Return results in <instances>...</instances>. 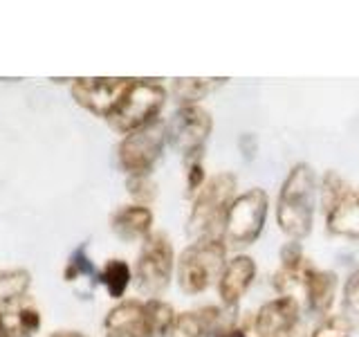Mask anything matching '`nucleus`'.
Returning a JSON list of instances; mask_svg holds the SVG:
<instances>
[{"label":"nucleus","mask_w":359,"mask_h":337,"mask_svg":"<svg viewBox=\"0 0 359 337\" xmlns=\"http://www.w3.org/2000/svg\"><path fill=\"white\" fill-rule=\"evenodd\" d=\"M278 258H280V267H285V270L301 267L303 263L308 261L306 254H303V247H301L299 241L283 243V247H280V252H278Z\"/></svg>","instance_id":"nucleus-28"},{"label":"nucleus","mask_w":359,"mask_h":337,"mask_svg":"<svg viewBox=\"0 0 359 337\" xmlns=\"http://www.w3.org/2000/svg\"><path fill=\"white\" fill-rule=\"evenodd\" d=\"M166 142H168L166 124L160 119L126 135L117 146V160L121 171L128 173V178L151 176L153 166L164 153Z\"/></svg>","instance_id":"nucleus-7"},{"label":"nucleus","mask_w":359,"mask_h":337,"mask_svg":"<svg viewBox=\"0 0 359 337\" xmlns=\"http://www.w3.org/2000/svg\"><path fill=\"white\" fill-rule=\"evenodd\" d=\"M238 180L233 173L222 171L211 176L205 187L198 191L191 207L187 232L196 241H222V225L227 209L236 198Z\"/></svg>","instance_id":"nucleus-2"},{"label":"nucleus","mask_w":359,"mask_h":337,"mask_svg":"<svg viewBox=\"0 0 359 337\" xmlns=\"http://www.w3.org/2000/svg\"><path fill=\"white\" fill-rule=\"evenodd\" d=\"M254 279H256L254 258L247 254L231 256L218 279V295L222 306H238L241 297L250 290Z\"/></svg>","instance_id":"nucleus-11"},{"label":"nucleus","mask_w":359,"mask_h":337,"mask_svg":"<svg viewBox=\"0 0 359 337\" xmlns=\"http://www.w3.org/2000/svg\"><path fill=\"white\" fill-rule=\"evenodd\" d=\"M285 337H310V333H308V329L303 326V322H299L294 329H292Z\"/></svg>","instance_id":"nucleus-30"},{"label":"nucleus","mask_w":359,"mask_h":337,"mask_svg":"<svg viewBox=\"0 0 359 337\" xmlns=\"http://www.w3.org/2000/svg\"><path fill=\"white\" fill-rule=\"evenodd\" d=\"M166 337H205V331H202V324L198 319V312L196 310L180 312L171 333Z\"/></svg>","instance_id":"nucleus-25"},{"label":"nucleus","mask_w":359,"mask_h":337,"mask_svg":"<svg viewBox=\"0 0 359 337\" xmlns=\"http://www.w3.org/2000/svg\"><path fill=\"white\" fill-rule=\"evenodd\" d=\"M81 275L95 277V267H93V263H90V258L86 256V247H79V250L70 256V263H67V267H65L67 281H76Z\"/></svg>","instance_id":"nucleus-26"},{"label":"nucleus","mask_w":359,"mask_h":337,"mask_svg":"<svg viewBox=\"0 0 359 337\" xmlns=\"http://www.w3.org/2000/svg\"><path fill=\"white\" fill-rule=\"evenodd\" d=\"M110 227L121 241H144L153 234V211L144 205H126L115 211Z\"/></svg>","instance_id":"nucleus-14"},{"label":"nucleus","mask_w":359,"mask_h":337,"mask_svg":"<svg viewBox=\"0 0 359 337\" xmlns=\"http://www.w3.org/2000/svg\"><path fill=\"white\" fill-rule=\"evenodd\" d=\"M9 337H32L41 329V312L32 306H16L0 315Z\"/></svg>","instance_id":"nucleus-17"},{"label":"nucleus","mask_w":359,"mask_h":337,"mask_svg":"<svg viewBox=\"0 0 359 337\" xmlns=\"http://www.w3.org/2000/svg\"><path fill=\"white\" fill-rule=\"evenodd\" d=\"M238 149L245 153V160H252L254 153L258 151V142H256V138H254L252 133L241 135V140H238Z\"/></svg>","instance_id":"nucleus-29"},{"label":"nucleus","mask_w":359,"mask_h":337,"mask_svg":"<svg viewBox=\"0 0 359 337\" xmlns=\"http://www.w3.org/2000/svg\"><path fill=\"white\" fill-rule=\"evenodd\" d=\"M213 131L211 112L202 106H180L171 121L166 124L168 142L182 153L184 162L202 160L205 144Z\"/></svg>","instance_id":"nucleus-8"},{"label":"nucleus","mask_w":359,"mask_h":337,"mask_svg":"<svg viewBox=\"0 0 359 337\" xmlns=\"http://www.w3.org/2000/svg\"><path fill=\"white\" fill-rule=\"evenodd\" d=\"M32 284V277L27 270H0V308H9L22 299Z\"/></svg>","instance_id":"nucleus-18"},{"label":"nucleus","mask_w":359,"mask_h":337,"mask_svg":"<svg viewBox=\"0 0 359 337\" xmlns=\"http://www.w3.org/2000/svg\"><path fill=\"white\" fill-rule=\"evenodd\" d=\"M175 263L177 261L173 245L166 234L153 232L149 239H144L137 265H135V279H137V288L142 295L149 299H160V295L171 284Z\"/></svg>","instance_id":"nucleus-6"},{"label":"nucleus","mask_w":359,"mask_h":337,"mask_svg":"<svg viewBox=\"0 0 359 337\" xmlns=\"http://www.w3.org/2000/svg\"><path fill=\"white\" fill-rule=\"evenodd\" d=\"M341 312L353 322L355 329H359V270L351 275V279H348L344 286Z\"/></svg>","instance_id":"nucleus-23"},{"label":"nucleus","mask_w":359,"mask_h":337,"mask_svg":"<svg viewBox=\"0 0 359 337\" xmlns=\"http://www.w3.org/2000/svg\"><path fill=\"white\" fill-rule=\"evenodd\" d=\"M130 279H133L130 267L126 261H121V258H110L99 275V281L106 286L108 295L112 299H121L123 295H126V290L130 286Z\"/></svg>","instance_id":"nucleus-19"},{"label":"nucleus","mask_w":359,"mask_h":337,"mask_svg":"<svg viewBox=\"0 0 359 337\" xmlns=\"http://www.w3.org/2000/svg\"><path fill=\"white\" fill-rule=\"evenodd\" d=\"M0 337H9L7 331H5V324H3V317H0Z\"/></svg>","instance_id":"nucleus-32"},{"label":"nucleus","mask_w":359,"mask_h":337,"mask_svg":"<svg viewBox=\"0 0 359 337\" xmlns=\"http://www.w3.org/2000/svg\"><path fill=\"white\" fill-rule=\"evenodd\" d=\"M227 245L222 241H196L184 247L177 256L175 272L177 284L187 295H200L218 284L224 265H227Z\"/></svg>","instance_id":"nucleus-3"},{"label":"nucleus","mask_w":359,"mask_h":337,"mask_svg":"<svg viewBox=\"0 0 359 337\" xmlns=\"http://www.w3.org/2000/svg\"><path fill=\"white\" fill-rule=\"evenodd\" d=\"M106 337H153L146 319V308L137 299L119 301L106 315Z\"/></svg>","instance_id":"nucleus-12"},{"label":"nucleus","mask_w":359,"mask_h":337,"mask_svg":"<svg viewBox=\"0 0 359 337\" xmlns=\"http://www.w3.org/2000/svg\"><path fill=\"white\" fill-rule=\"evenodd\" d=\"M130 84L126 77H79L72 79V97L81 108L108 119Z\"/></svg>","instance_id":"nucleus-9"},{"label":"nucleus","mask_w":359,"mask_h":337,"mask_svg":"<svg viewBox=\"0 0 359 337\" xmlns=\"http://www.w3.org/2000/svg\"><path fill=\"white\" fill-rule=\"evenodd\" d=\"M166 104V90L155 84V79H133L126 95L121 97L117 108L110 112V126L121 135H130L149 124L157 121Z\"/></svg>","instance_id":"nucleus-5"},{"label":"nucleus","mask_w":359,"mask_h":337,"mask_svg":"<svg viewBox=\"0 0 359 337\" xmlns=\"http://www.w3.org/2000/svg\"><path fill=\"white\" fill-rule=\"evenodd\" d=\"M351 189L346 185V180L337 173V171H325V176L321 178V185H319V202H321V209L323 213H328L339 205V200L346 196V191Z\"/></svg>","instance_id":"nucleus-21"},{"label":"nucleus","mask_w":359,"mask_h":337,"mask_svg":"<svg viewBox=\"0 0 359 337\" xmlns=\"http://www.w3.org/2000/svg\"><path fill=\"white\" fill-rule=\"evenodd\" d=\"M146 308V319H149V329L153 337H166L171 333L173 324L177 319V312L173 310L171 303H166L162 299H149L144 301Z\"/></svg>","instance_id":"nucleus-20"},{"label":"nucleus","mask_w":359,"mask_h":337,"mask_svg":"<svg viewBox=\"0 0 359 337\" xmlns=\"http://www.w3.org/2000/svg\"><path fill=\"white\" fill-rule=\"evenodd\" d=\"M52 337H86V335L76 333V331H59V333H54Z\"/></svg>","instance_id":"nucleus-31"},{"label":"nucleus","mask_w":359,"mask_h":337,"mask_svg":"<svg viewBox=\"0 0 359 337\" xmlns=\"http://www.w3.org/2000/svg\"><path fill=\"white\" fill-rule=\"evenodd\" d=\"M128 194L137 200L135 205H144L149 207L151 202L155 200V194H157V187L151 180V176H135V178H128Z\"/></svg>","instance_id":"nucleus-24"},{"label":"nucleus","mask_w":359,"mask_h":337,"mask_svg":"<svg viewBox=\"0 0 359 337\" xmlns=\"http://www.w3.org/2000/svg\"><path fill=\"white\" fill-rule=\"evenodd\" d=\"M317 178L312 166L299 162L290 168L276 200V223L290 241H301L312 232Z\"/></svg>","instance_id":"nucleus-1"},{"label":"nucleus","mask_w":359,"mask_h":337,"mask_svg":"<svg viewBox=\"0 0 359 337\" xmlns=\"http://www.w3.org/2000/svg\"><path fill=\"white\" fill-rule=\"evenodd\" d=\"M301 322V301L278 295L263 303L252 317V333L256 337H285Z\"/></svg>","instance_id":"nucleus-10"},{"label":"nucleus","mask_w":359,"mask_h":337,"mask_svg":"<svg viewBox=\"0 0 359 337\" xmlns=\"http://www.w3.org/2000/svg\"><path fill=\"white\" fill-rule=\"evenodd\" d=\"M337 288H339V279H337L332 270L312 267L306 281V290H303L306 308L314 315H319L321 319L328 317V310L332 308L337 297Z\"/></svg>","instance_id":"nucleus-13"},{"label":"nucleus","mask_w":359,"mask_h":337,"mask_svg":"<svg viewBox=\"0 0 359 337\" xmlns=\"http://www.w3.org/2000/svg\"><path fill=\"white\" fill-rule=\"evenodd\" d=\"M353 331H355L353 322L348 319L344 312H339V315H328V317H323L312 329L310 337H351Z\"/></svg>","instance_id":"nucleus-22"},{"label":"nucleus","mask_w":359,"mask_h":337,"mask_svg":"<svg viewBox=\"0 0 359 337\" xmlns=\"http://www.w3.org/2000/svg\"><path fill=\"white\" fill-rule=\"evenodd\" d=\"M227 77H177L171 93L180 106H200V101L227 84Z\"/></svg>","instance_id":"nucleus-16"},{"label":"nucleus","mask_w":359,"mask_h":337,"mask_svg":"<svg viewBox=\"0 0 359 337\" xmlns=\"http://www.w3.org/2000/svg\"><path fill=\"white\" fill-rule=\"evenodd\" d=\"M187 164V196L196 198L198 191L205 187L207 183V173H205V162L202 160H191V162H184Z\"/></svg>","instance_id":"nucleus-27"},{"label":"nucleus","mask_w":359,"mask_h":337,"mask_svg":"<svg viewBox=\"0 0 359 337\" xmlns=\"http://www.w3.org/2000/svg\"><path fill=\"white\" fill-rule=\"evenodd\" d=\"M269 211V196L261 187H254L236 196L227 209L222 225V243L227 250H238L258 241L263 234Z\"/></svg>","instance_id":"nucleus-4"},{"label":"nucleus","mask_w":359,"mask_h":337,"mask_svg":"<svg viewBox=\"0 0 359 337\" xmlns=\"http://www.w3.org/2000/svg\"><path fill=\"white\" fill-rule=\"evenodd\" d=\"M325 232L359 241V189H348L339 205L325 216Z\"/></svg>","instance_id":"nucleus-15"}]
</instances>
